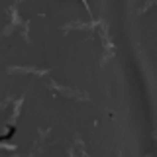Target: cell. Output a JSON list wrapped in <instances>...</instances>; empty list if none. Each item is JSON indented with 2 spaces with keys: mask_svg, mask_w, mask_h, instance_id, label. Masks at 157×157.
<instances>
[{
  "mask_svg": "<svg viewBox=\"0 0 157 157\" xmlns=\"http://www.w3.org/2000/svg\"><path fill=\"white\" fill-rule=\"evenodd\" d=\"M8 73H37V75H45V71L36 69V67H10Z\"/></svg>",
  "mask_w": 157,
  "mask_h": 157,
  "instance_id": "cell-1",
  "label": "cell"
},
{
  "mask_svg": "<svg viewBox=\"0 0 157 157\" xmlns=\"http://www.w3.org/2000/svg\"><path fill=\"white\" fill-rule=\"evenodd\" d=\"M22 102H24V96H20V98H18V102H16V106H14V114H12V118H10V124H14V120L18 118V114H20V106H22Z\"/></svg>",
  "mask_w": 157,
  "mask_h": 157,
  "instance_id": "cell-2",
  "label": "cell"
},
{
  "mask_svg": "<svg viewBox=\"0 0 157 157\" xmlns=\"http://www.w3.org/2000/svg\"><path fill=\"white\" fill-rule=\"evenodd\" d=\"M82 2H85V6H86V12H88V14H92V12H90V8H88V4H86V0H82Z\"/></svg>",
  "mask_w": 157,
  "mask_h": 157,
  "instance_id": "cell-3",
  "label": "cell"
}]
</instances>
